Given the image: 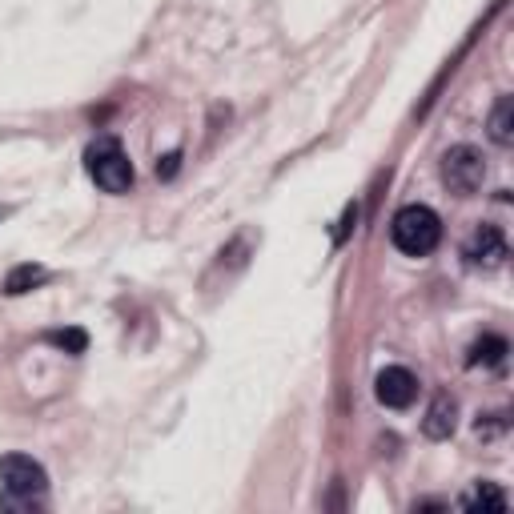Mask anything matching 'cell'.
<instances>
[{
    "mask_svg": "<svg viewBox=\"0 0 514 514\" xmlns=\"http://www.w3.org/2000/svg\"><path fill=\"white\" fill-rule=\"evenodd\" d=\"M390 237L406 257H426L442 241V221L430 205H402L390 221Z\"/></svg>",
    "mask_w": 514,
    "mask_h": 514,
    "instance_id": "1",
    "label": "cell"
},
{
    "mask_svg": "<svg viewBox=\"0 0 514 514\" xmlns=\"http://www.w3.org/2000/svg\"><path fill=\"white\" fill-rule=\"evenodd\" d=\"M442 181L450 193L458 197H470L482 189L486 181V157L474 149V145H454L446 157H442Z\"/></svg>",
    "mask_w": 514,
    "mask_h": 514,
    "instance_id": "2",
    "label": "cell"
},
{
    "mask_svg": "<svg viewBox=\"0 0 514 514\" xmlns=\"http://www.w3.org/2000/svg\"><path fill=\"white\" fill-rule=\"evenodd\" d=\"M85 157H89L93 181H97L105 193H125V189L133 185V165H129V157L121 153L117 141H97V145H89Z\"/></svg>",
    "mask_w": 514,
    "mask_h": 514,
    "instance_id": "3",
    "label": "cell"
},
{
    "mask_svg": "<svg viewBox=\"0 0 514 514\" xmlns=\"http://www.w3.org/2000/svg\"><path fill=\"white\" fill-rule=\"evenodd\" d=\"M0 482H5L9 498H41L49 486V474L41 462H33L25 454H5L0 458Z\"/></svg>",
    "mask_w": 514,
    "mask_h": 514,
    "instance_id": "4",
    "label": "cell"
},
{
    "mask_svg": "<svg viewBox=\"0 0 514 514\" xmlns=\"http://www.w3.org/2000/svg\"><path fill=\"white\" fill-rule=\"evenodd\" d=\"M506 253H510L506 249V233L498 225H478L470 245H466V262L474 270H498L506 262Z\"/></svg>",
    "mask_w": 514,
    "mask_h": 514,
    "instance_id": "5",
    "label": "cell"
},
{
    "mask_svg": "<svg viewBox=\"0 0 514 514\" xmlns=\"http://www.w3.org/2000/svg\"><path fill=\"white\" fill-rule=\"evenodd\" d=\"M374 394H378L382 406L406 410V406L418 398V378H414L406 366H386V370L378 374V382H374Z\"/></svg>",
    "mask_w": 514,
    "mask_h": 514,
    "instance_id": "6",
    "label": "cell"
},
{
    "mask_svg": "<svg viewBox=\"0 0 514 514\" xmlns=\"http://www.w3.org/2000/svg\"><path fill=\"white\" fill-rule=\"evenodd\" d=\"M454 426H458V402H454L450 394H438V398L430 402L426 418H422V434L434 438V442H442V438L454 434Z\"/></svg>",
    "mask_w": 514,
    "mask_h": 514,
    "instance_id": "7",
    "label": "cell"
},
{
    "mask_svg": "<svg viewBox=\"0 0 514 514\" xmlns=\"http://www.w3.org/2000/svg\"><path fill=\"white\" fill-rule=\"evenodd\" d=\"M486 129H490L494 145H502V149L514 145V101L510 97H498V105L490 109V125Z\"/></svg>",
    "mask_w": 514,
    "mask_h": 514,
    "instance_id": "8",
    "label": "cell"
},
{
    "mask_svg": "<svg viewBox=\"0 0 514 514\" xmlns=\"http://www.w3.org/2000/svg\"><path fill=\"white\" fill-rule=\"evenodd\" d=\"M506 354H510V346H506V338H498V334H482L474 346H470V366H502L506 362Z\"/></svg>",
    "mask_w": 514,
    "mask_h": 514,
    "instance_id": "9",
    "label": "cell"
},
{
    "mask_svg": "<svg viewBox=\"0 0 514 514\" xmlns=\"http://www.w3.org/2000/svg\"><path fill=\"white\" fill-rule=\"evenodd\" d=\"M45 278H49V270H45V266L25 262V266H17V270L5 278V294H13V298H17V294H29V290H33V286H41Z\"/></svg>",
    "mask_w": 514,
    "mask_h": 514,
    "instance_id": "10",
    "label": "cell"
},
{
    "mask_svg": "<svg viewBox=\"0 0 514 514\" xmlns=\"http://www.w3.org/2000/svg\"><path fill=\"white\" fill-rule=\"evenodd\" d=\"M466 510H506V494L494 482H478L474 494L466 498Z\"/></svg>",
    "mask_w": 514,
    "mask_h": 514,
    "instance_id": "11",
    "label": "cell"
},
{
    "mask_svg": "<svg viewBox=\"0 0 514 514\" xmlns=\"http://www.w3.org/2000/svg\"><path fill=\"white\" fill-rule=\"evenodd\" d=\"M49 346H57V350H65V354H85L89 338H85V330H53V334H49Z\"/></svg>",
    "mask_w": 514,
    "mask_h": 514,
    "instance_id": "12",
    "label": "cell"
},
{
    "mask_svg": "<svg viewBox=\"0 0 514 514\" xmlns=\"http://www.w3.org/2000/svg\"><path fill=\"white\" fill-rule=\"evenodd\" d=\"M177 165H181V153H165V157L157 161V177H173Z\"/></svg>",
    "mask_w": 514,
    "mask_h": 514,
    "instance_id": "13",
    "label": "cell"
}]
</instances>
